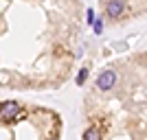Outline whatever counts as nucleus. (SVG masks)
I'll list each match as a JSON object with an SVG mask.
<instances>
[{
  "label": "nucleus",
  "mask_w": 147,
  "mask_h": 140,
  "mask_svg": "<svg viewBox=\"0 0 147 140\" xmlns=\"http://www.w3.org/2000/svg\"><path fill=\"white\" fill-rule=\"evenodd\" d=\"M114 83H117V72L114 70H105V72L99 74V79H97L99 90H110V88H114Z\"/></svg>",
  "instance_id": "1"
},
{
  "label": "nucleus",
  "mask_w": 147,
  "mask_h": 140,
  "mask_svg": "<svg viewBox=\"0 0 147 140\" xmlns=\"http://www.w3.org/2000/svg\"><path fill=\"white\" fill-rule=\"evenodd\" d=\"M18 112H20V105L16 103V101H5V103H2V121L13 118Z\"/></svg>",
  "instance_id": "2"
},
{
  "label": "nucleus",
  "mask_w": 147,
  "mask_h": 140,
  "mask_svg": "<svg viewBox=\"0 0 147 140\" xmlns=\"http://www.w3.org/2000/svg\"><path fill=\"white\" fill-rule=\"evenodd\" d=\"M123 0H110L108 7H105V13H108V18H119L123 13Z\"/></svg>",
  "instance_id": "3"
},
{
  "label": "nucleus",
  "mask_w": 147,
  "mask_h": 140,
  "mask_svg": "<svg viewBox=\"0 0 147 140\" xmlns=\"http://www.w3.org/2000/svg\"><path fill=\"white\" fill-rule=\"evenodd\" d=\"M84 140H99V131L94 127H90L86 134H84Z\"/></svg>",
  "instance_id": "4"
},
{
  "label": "nucleus",
  "mask_w": 147,
  "mask_h": 140,
  "mask_svg": "<svg viewBox=\"0 0 147 140\" xmlns=\"http://www.w3.org/2000/svg\"><path fill=\"white\" fill-rule=\"evenodd\" d=\"M86 77H88V70H81V72L77 74V83L81 85V83H84V81H86Z\"/></svg>",
  "instance_id": "5"
},
{
  "label": "nucleus",
  "mask_w": 147,
  "mask_h": 140,
  "mask_svg": "<svg viewBox=\"0 0 147 140\" xmlns=\"http://www.w3.org/2000/svg\"><path fill=\"white\" fill-rule=\"evenodd\" d=\"M94 31H97V33H101V31H103V24H101V22H94Z\"/></svg>",
  "instance_id": "6"
}]
</instances>
